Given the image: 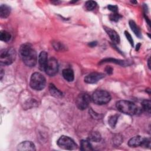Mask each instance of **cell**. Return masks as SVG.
Returning a JSON list of instances; mask_svg holds the SVG:
<instances>
[{
  "label": "cell",
  "mask_w": 151,
  "mask_h": 151,
  "mask_svg": "<svg viewBox=\"0 0 151 151\" xmlns=\"http://www.w3.org/2000/svg\"><path fill=\"white\" fill-rule=\"evenodd\" d=\"M19 55L24 63L28 67H34L37 64V55L35 51L29 44H24L19 48Z\"/></svg>",
  "instance_id": "cell-1"
},
{
  "label": "cell",
  "mask_w": 151,
  "mask_h": 151,
  "mask_svg": "<svg viewBox=\"0 0 151 151\" xmlns=\"http://www.w3.org/2000/svg\"><path fill=\"white\" fill-rule=\"evenodd\" d=\"M116 107L120 112L128 115H134L138 111L137 107L132 101L119 100L116 103Z\"/></svg>",
  "instance_id": "cell-2"
},
{
  "label": "cell",
  "mask_w": 151,
  "mask_h": 151,
  "mask_svg": "<svg viewBox=\"0 0 151 151\" xmlns=\"http://www.w3.org/2000/svg\"><path fill=\"white\" fill-rule=\"evenodd\" d=\"M46 83L45 78L41 73L35 72L33 73L30 78V87L35 90H41L45 86Z\"/></svg>",
  "instance_id": "cell-3"
},
{
  "label": "cell",
  "mask_w": 151,
  "mask_h": 151,
  "mask_svg": "<svg viewBox=\"0 0 151 151\" xmlns=\"http://www.w3.org/2000/svg\"><path fill=\"white\" fill-rule=\"evenodd\" d=\"M16 52L12 48L3 49L0 52V62L1 64L10 65L15 60Z\"/></svg>",
  "instance_id": "cell-4"
},
{
  "label": "cell",
  "mask_w": 151,
  "mask_h": 151,
  "mask_svg": "<svg viewBox=\"0 0 151 151\" xmlns=\"http://www.w3.org/2000/svg\"><path fill=\"white\" fill-rule=\"evenodd\" d=\"M91 98L94 103L98 105H102L107 104L110 101L111 96L106 90H97L93 93Z\"/></svg>",
  "instance_id": "cell-5"
},
{
  "label": "cell",
  "mask_w": 151,
  "mask_h": 151,
  "mask_svg": "<svg viewBox=\"0 0 151 151\" xmlns=\"http://www.w3.org/2000/svg\"><path fill=\"white\" fill-rule=\"evenodd\" d=\"M58 146L63 149L76 150L77 148V144L74 141L68 136H61L57 140Z\"/></svg>",
  "instance_id": "cell-6"
},
{
  "label": "cell",
  "mask_w": 151,
  "mask_h": 151,
  "mask_svg": "<svg viewBox=\"0 0 151 151\" xmlns=\"http://www.w3.org/2000/svg\"><path fill=\"white\" fill-rule=\"evenodd\" d=\"M90 101L91 97L87 93H81L76 99V105L79 110H83L87 108Z\"/></svg>",
  "instance_id": "cell-7"
},
{
  "label": "cell",
  "mask_w": 151,
  "mask_h": 151,
  "mask_svg": "<svg viewBox=\"0 0 151 151\" xmlns=\"http://www.w3.org/2000/svg\"><path fill=\"white\" fill-rule=\"evenodd\" d=\"M58 70V64L57 61L54 58L48 59L47 64L44 68L46 74L50 76H55Z\"/></svg>",
  "instance_id": "cell-8"
},
{
  "label": "cell",
  "mask_w": 151,
  "mask_h": 151,
  "mask_svg": "<svg viewBox=\"0 0 151 151\" xmlns=\"http://www.w3.org/2000/svg\"><path fill=\"white\" fill-rule=\"evenodd\" d=\"M104 77V74L101 73H91L84 77V81L88 84H94L98 82Z\"/></svg>",
  "instance_id": "cell-9"
},
{
  "label": "cell",
  "mask_w": 151,
  "mask_h": 151,
  "mask_svg": "<svg viewBox=\"0 0 151 151\" xmlns=\"http://www.w3.org/2000/svg\"><path fill=\"white\" fill-rule=\"evenodd\" d=\"M17 149L20 151H33L35 150V146L34 144L30 141H24L18 145Z\"/></svg>",
  "instance_id": "cell-10"
},
{
  "label": "cell",
  "mask_w": 151,
  "mask_h": 151,
  "mask_svg": "<svg viewBox=\"0 0 151 151\" xmlns=\"http://www.w3.org/2000/svg\"><path fill=\"white\" fill-rule=\"evenodd\" d=\"M48 54L45 51H41L38 56V64L40 68L44 70V68L48 62Z\"/></svg>",
  "instance_id": "cell-11"
},
{
  "label": "cell",
  "mask_w": 151,
  "mask_h": 151,
  "mask_svg": "<svg viewBox=\"0 0 151 151\" xmlns=\"http://www.w3.org/2000/svg\"><path fill=\"white\" fill-rule=\"evenodd\" d=\"M104 28L113 42L115 44H119L120 42V37L118 34L114 30H113L110 28L106 27H104Z\"/></svg>",
  "instance_id": "cell-12"
},
{
  "label": "cell",
  "mask_w": 151,
  "mask_h": 151,
  "mask_svg": "<svg viewBox=\"0 0 151 151\" xmlns=\"http://www.w3.org/2000/svg\"><path fill=\"white\" fill-rule=\"evenodd\" d=\"M145 137H143L140 136H136L131 138L128 142V145L130 147H137L140 146Z\"/></svg>",
  "instance_id": "cell-13"
},
{
  "label": "cell",
  "mask_w": 151,
  "mask_h": 151,
  "mask_svg": "<svg viewBox=\"0 0 151 151\" xmlns=\"http://www.w3.org/2000/svg\"><path fill=\"white\" fill-rule=\"evenodd\" d=\"M62 74L64 79L67 81L71 82L74 80V74L73 70H71V68L64 69L62 71Z\"/></svg>",
  "instance_id": "cell-14"
},
{
  "label": "cell",
  "mask_w": 151,
  "mask_h": 151,
  "mask_svg": "<svg viewBox=\"0 0 151 151\" xmlns=\"http://www.w3.org/2000/svg\"><path fill=\"white\" fill-rule=\"evenodd\" d=\"M11 13V8L7 5L2 4L0 6V17L2 18H7Z\"/></svg>",
  "instance_id": "cell-15"
},
{
  "label": "cell",
  "mask_w": 151,
  "mask_h": 151,
  "mask_svg": "<svg viewBox=\"0 0 151 151\" xmlns=\"http://www.w3.org/2000/svg\"><path fill=\"white\" fill-rule=\"evenodd\" d=\"M49 91L51 94L55 97L59 98L63 96V93L61 91H60L53 84H50Z\"/></svg>",
  "instance_id": "cell-16"
},
{
  "label": "cell",
  "mask_w": 151,
  "mask_h": 151,
  "mask_svg": "<svg viewBox=\"0 0 151 151\" xmlns=\"http://www.w3.org/2000/svg\"><path fill=\"white\" fill-rule=\"evenodd\" d=\"M80 150L83 151H90L93 149L89 141L86 140H82L80 142Z\"/></svg>",
  "instance_id": "cell-17"
},
{
  "label": "cell",
  "mask_w": 151,
  "mask_h": 151,
  "mask_svg": "<svg viewBox=\"0 0 151 151\" xmlns=\"http://www.w3.org/2000/svg\"><path fill=\"white\" fill-rule=\"evenodd\" d=\"M101 139V134L98 132H91L88 134V140L94 142H99Z\"/></svg>",
  "instance_id": "cell-18"
},
{
  "label": "cell",
  "mask_w": 151,
  "mask_h": 151,
  "mask_svg": "<svg viewBox=\"0 0 151 151\" xmlns=\"http://www.w3.org/2000/svg\"><path fill=\"white\" fill-rule=\"evenodd\" d=\"M129 25H130L131 29L133 31V32L134 33V34L137 37H138L139 38H140L142 37V34H141L140 31L139 27L136 25L134 21H133L132 20L129 21Z\"/></svg>",
  "instance_id": "cell-19"
},
{
  "label": "cell",
  "mask_w": 151,
  "mask_h": 151,
  "mask_svg": "<svg viewBox=\"0 0 151 151\" xmlns=\"http://www.w3.org/2000/svg\"><path fill=\"white\" fill-rule=\"evenodd\" d=\"M107 62H109V63H116L117 64H119L121 65H128V62L127 63L126 61H123V60H116V59H114V58H106L104 60H103V61H101V63H107Z\"/></svg>",
  "instance_id": "cell-20"
},
{
  "label": "cell",
  "mask_w": 151,
  "mask_h": 151,
  "mask_svg": "<svg viewBox=\"0 0 151 151\" xmlns=\"http://www.w3.org/2000/svg\"><path fill=\"white\" fill-rule=\"evenodd\" d=\"M11 35L6 31H1L0 32V39L4 42H8L11 40Z\"/></svg>",
  "instance_id": "cell-21"
},
{
  "label": "cell",
  "mask_w": 151,
  "mask_h": 151,
  "mask_svg": "<svg viewBox=\"0 0 151 151\" xmlns=\"http://www.w3.org/2000/svg\"><path fill=\"white\" fill-rule=\"evenodd\" d=\"M142 106L143 110L146 111V113H150V100H144L142 102Z\"/></svg>",
  "instance_id": "cell-22"
},
{
  "label": "cell",
  "mask_w": 151,
  "mask_h": 151,
  "mask_svg": "<svg viewBox=\"0 0 151 151\" xmlns=\"http://www.w3.org/2000/svg\"><path fill=\"white\" fill-rule=\"evenodd\" d=\"M97 5V4L95 1H88L85 4V8L88 11L93 10Z\"/></svg>",
  "instance_id": "cell-23"
},
{
  "label": "cell",
  "mask_w": 151,
  "mask_h": 151,
  "mask_svg": "<svg viewBox=\"0 0 151 151\" xmlns=\"http://www.w3.org/2000/svg\"><path fill=\"white\" fill-rule=\"evenodd\" d=\"M118 119V116L117 115H113L109 117L108 120V122L109 125L112 127L114 128L116 124V123L117 122Z\"/></svg>",
  "instance_id": "cell-24"
},
{
  "label": "cell",
  "mask_w": 151,
  "mask_h": 151,
  "mask_svg": "<svg viewBox=\"0 0 151 151\" xmlns=\"http://www.w3.org/2000/svg\"><path fill=\"white\" fill-rule=\"evenodd\" d=\"M121 17H122L121 15L120 14H117V12L116 13H113V14H111L109 16V18H110V20L113 21H115V22L118 21Z\"/></svg>",
  "instance_id": "cell-25"
},
{
  "label": "cell",
  "mask_w": 151,
  "mask_h": 151,
  "mask_svg": "<svg viewBox=\"0 0 151 151\" xmlns=\"http://www.w3.org/2000/svg\"><path fill=\"white\" fill-rule=\"evenodd\" d=\"M124 32H125V35H126V38H127V40L129 41V42H130V44L132 46H133V44H134V43H133V39H132V38L131 35H130L127 31H125Z\"/></svg>",
  "instance_id": "cell-26"
},
{
  "label": "cell",
  "mask_w": 151,
  "mask_h": 151,
  "mask_svg": "<svg viewBox=\"0 0 151 151\" xmlns=\"http://www.w3.org/2000/svg\"><path fill=\"white\" fill-rule=\"evenodd\" d=\"M107 8H108V9H109L110 11H112L113 13H116L117 11V10H118V8H117V6L116 5H108Z\"/></svg>",
  "instance_id": "cell-27"
},
{
  "label": "cell",
  "mask_w": 151,
  "mask_h": 151,
  "mask_svg": "<svg viewBox=\"0 0 151 151\" xmlns=\"http://www.w3.org/2000/svg\"><path fill=\"white\" fill-rule=\"evenodd\" d=\"M106 72L108 73V74H111L112 73V71H113V69L110 67H107L106 68Z\"/></svg>",
  "instance_id": "cell-28"
},
{
  "label": "cell",
  "mask_w": 151,
  "mask_h": 151,
  "mask_svg": "<svg viewBox=\"0 0 151 151\" xmlns=\"http://www.w3.org/2000/svg\"><path fill=\"white\" fill-rule=\"evenodd\" d=\"M96 44H97L96 42H90V43L89 44V45H90V46H91V47H93V46L96 45Z\"/></svg>",
  "instance_id": "cell-29"
},
{
  "label": "cell",
  "mask_w": 151,
  "mask_h": 151,
  "mask_svg": "<svg viewBox=\"0 0 151 151\" xmlns=\"http://www.w3.org/2000/svg\"><path fill=\"white\" fill-rule=\"evenodd\" d=\"M147 63H148V67H149V68L150 69V58H149L148 61H147Z\"/></svg>",
  "instance_id": "cell-30"
},
{
  "label": "cell",
  "mask_w": 151,
  "mask_h": 151,
  "mask_svg": "<svg viewBox=\"0 0 151 151\" xmlns=\"http://www.w3.org/2000/svg\"><path fill=\"white\" fill-rule=\"evenodd\" d=\"M139 47H140V44H137V45H136V50H139Z\"/></svg>",
  "instance_id": "cell-31"
}]
</instances>
